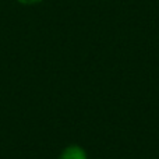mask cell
Masks as SVG:
<instances>
[{"mask_svg":"<svg viewBox=\"0 0 159 159\" xmlns=\"http://www.w3.org/2000/svg\"><path fill=\"white\" fill-rule=\"evenodd\" d=\"M59 159H87L85 151L78 145H70L63 149Z\"/></svg>","mask_w":159,"mask_h":159,"instance_id":"1","label":"cell"},{"mask_svg":"<svg viewBox=\"0 0 159 159\" xmlns=\"http://www.w3.org/2000/svg\"><path fill=\"white\" fill-rule=\"evenodd\" d=\"M20 2L21 4H25V6H31V4H36V3H41L42 0H17Z\"/></svg>","mask_w":159,"mask_h":159,"instance_id":"2","label":"cell"}]
</instances>
